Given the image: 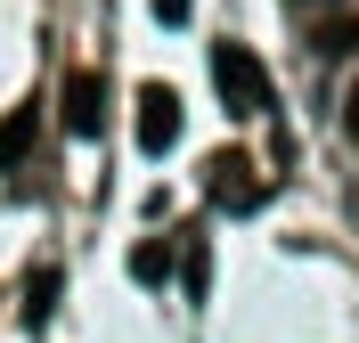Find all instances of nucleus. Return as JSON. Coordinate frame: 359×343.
Returning <instances> with one entry per match:
<instances>
[{
    "instance_id": "obj_2",
    "label": "nucleus",
    "mask_w": 359,
    "mask_h": 343,
    "mask_svg": "<svg viewBox=\"0 0 359 343\" xmlns=\"http://www.w3.org/2000/svg\"><path fill=\"white\" fill-rule=\"evenodd\" d=\"M204 196H212V213H229V221H245V213H262V172H253L237 147H221V156L204 163Z\"/></svg>"
},
{
    "instance_id": "obj_9",
    "label": "nucleus",
    "mask_w": 359,
    "mask_h": 343,
    "mask_svg": "<svg viewBox=\"0 0 359 343\" xmlns=\"http://www.w3.org/2000/svg\"><path fill=\"white\" fill-rule=\"evenodd\" d=\"M180 278H188V295H204V278H212V253H204V246H188V253H180Z\"/></svg>"
},
{
    "instance_id": "obj_8",
    "label": "nucleus",
    "mask_w": 359,
    "mask_h": 343,
    "mask_svg": "<svg viewBox=\"0 0 359 343\" xmlns=\"http://www.w3.org/2000/svg\"><path fill=\"white\" fill-rule=\"evenodd\" d=\"M147 17H156V25H163V33H180V25L196 17V0H147Z\"/></svg>"
},
{
    "instance_id": "obj_1",
    "label": "nucleus",
    "mask_w": 359,
    "mask_h": 343,
    "mask_svg": "<svg viewBox=\"0 0 359 343\" xmlns=\"http://www.w3.org/2000/svg\"><path fill=\"white\" fill-rule=\"evenodd\" d=\"M212 90H221V107L237 114V123L269 114V98H278V90H269V66L253 58L245 41H221V49H212Z\"/></svg>"
},
{
    "instance_id": "obj_5",
    "label": "nucleus",
    "mask_w": 359,
    "mask_h": 343,
    "mask_svg": "<svg viewBox=\"0 0 359 343\" xmlns=\"http://www.w3.org/2000/svg\"><path fill=\"white\" fill-rule=\"evenodd\" d=\"M33 139H41V107H17L0 123V172H17V163L33 156Z\"/></svg>"
},
{
    "instance_id": "obj_4",
    "label": "nucleus",
    "mask_w": 359,
    "mask_h": 343,
    "mask_svg": "<svg viewBox=\"0 0 359 343\" xmlns=\"http://www.w3.org/2000/svg\"><path fill=\"white\" fill-rule=\"evenodd\" d=\"M57 107H66V131L74 139H98V123H107V82L90 66H74L66 82H57Z\"/></svg>"
},
{
    "instance_id": "obj_3",
    "label": "nucleus",
    "mask_w": 359,
    "mask_h": 343,
    "mask_svg": "<svg viewBox=\"0 0 359 343\" xmlns=\"http://www.w3.org/2000/svg\"><path fill=\"white\" fill-rule=\"evenodd\" d=\"M180 147V98L172 82H147L139 90V156H172Z\"/></svg>"
},
{
    "instance_id": "obj_10",
    "label": "nucleus",
    "mask_w": 359,
    "mask_h": 343,
    "mask_svg": "<svg viewBox=\"0 0 359 343\" xmlns=\"http://www.w3.org/2000/svg\"><path fill=\"white\" fill-rule=\"evenodd\" d=\"M343 131H351V147H359V82H351V98H343Z\"/></svg>"
},
{
    "instance_id": "obj_7",
    "label": "nucleus",
    "mask_w": 359,
    "mask_h": 343,
    "mask_svg": "<svg viewBox=\"0 0 359 343\" xmlns=\"http://www.w3.org/2000/svg\"><path fill=\"white\" fill-rule=\"evenodd\" d=\"M49 311H57V270H33V286H25V327H49Z\"/></svg>"
},
{
    "instance_id": "obj_6",
    "label": "nucleus",
    "mask_w": 359,
    "mask_h": 343,
    "mask_svg": "<svg viewBox=\"0 0 359 343\" xmlns=\"http://www.w3.org/2000/svg\"><path fill=\"white\" fill-rule=\"evenodd\" d=\"M131 278H139V286H163V278H172V246H163V237L131 246Z\"/></svg>"
}]
</instances>
